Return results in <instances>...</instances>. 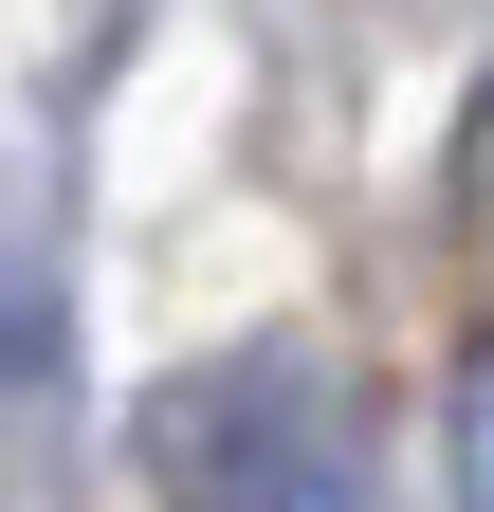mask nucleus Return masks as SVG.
I'll return each instance as SVG.
<instances>
[{"label": "nucleus", "mask_w": 494, "mask_h": 512, "mask_svg": "<svg viewBox=\"0 0 494 512\" xmlns=\"http://www.w3.org/2000/svg\"><path fill=\"white\" fill-rule=\"evenodd\" d=\"M147 494L165 512H366L348 421L312 403V366H275V348L147 384Z\"/></svg>", "instance_id": "f257e3e1"}, {"label": "nucleus", "mask_w": 494, "mask_h": 512, "mask_svg": "<svg viewBox=\"0 0 494 512\" xmlns=\"http://www.w3.org/2000/svg\"><path fill=\"white\" fill-rule=\"evenodd\" d=\"M476 202H494V92H476Z\"/></svg>", "instance_id": "f03ea898"}]
</instances>
